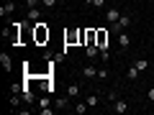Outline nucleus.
<instances>
[{"label":"nucleus","instance_id":"nucleus-3","mask_svg":"<svg viewBox=\"0 0 154 115\" xmlns=\"http://www.w3.org/2000/svg\"><path fill=\"white\" fill-rule=\"evenodd\" d=\"M128 23H131V18H128V16H121V18H118V23H113V31H116V33L126 31V28H128Z\"/></svg>","mask_w":154,"mask_h":115},{"label":"nucleus","instance_id":"nucleus-2","mask_svg":"<svg viewBox=\"0 0 154 115\" xmlns=\"http://www.w3.org/2000/svg\"><path fill=\"white\" fill-rule=\"evenodd\" d=\"M95 44L100 51H108V31L105 28H95Z\"/></svg>","mask_w":154,"mask_h":115},{"label":"nucleus","instance_id":"nucleus-17","mask_svg":"<svg viewBox=\"0 0 154 115\" xmlns=\"http://www.w3.org/2000/svg\"><path fill=\"white\" fill-rule=\"evenodd\" d=\"M0 61H3V66H5V72H11V56L3 54V56H0Z\"/></svg>","mask_w":154,"mask_h":115},{"label":"nucleus","instance_id":"nucleus-6","mask_svg":"<svg viewBox=\"0 0 154 115\" xmlns=\"http://www.w3.org/2000/svg\"><path fill=\"white\" fill-rule=\"evenodd\" d=\"M13 10H16V3H13V0H8V3H3V5H0V16H3V18L11 16Z\"/></svg>","mask_w":154,"mask_h":115},{"label":"nucleus","instance_id":"nucleus-14","mask_svg":"<svg viewBox=\"0 0 154 115\" xmlns=\"http://www.w3.org/2000/svg\"><path fill=\"white\" fill-rule=\"evenodd\" d=\"M80 95V84H69L67 87V97H77Z\"/></svg>","mask_w":154,"mask_h":115},{"label":"nucleus","instance_id":"nucleus-8","mask_svg":"<svg viewBox=\"0 0 154 115\" xmlns=\"http://www.w3.org/2000/svg\"><path fill=\"white\" fill-rule=\"evenodd\" d=\"M118 18H121V10H118V8H108V23L110 26L118 23Z\"/></svg>","mask_w":154,"mask_h":115},{"label":"nucleus","instance_id":"nucleus-16","mask_svg":"<svg viewBox=\"0 0 154 115\" xmlns=\"http://www.w3.org/2000/svg\"><path fill=\"white\" fill-rule=\"evenodd\" d=\"M88 108H90L88 102H77V105H75V108H72V110H75L77 115H82V113H85V110H88Z\"/></svg>","mask_w":154,"mask_h":115},{"label":"nucleus","instance_id":"nucleus-11","mask_svg":"<svg viewBox=\"0 0 154 115\" xmlns=\"http://www.w3.org/2000/svg\"><path fill=\"white\" fill-rule=\"evenodd\" d=\"M139 74H141V72H139V69H136L134 64H131V66L126 69V79H131V82H136V79H139Z\"/></svg>","mask_w":154,"mask_h":115},{"label":"nucleus","instance_id":"nucleus-12","mask_svg":"<svg viewBox=\"0 0 154 115\" xmlns=\"http://www.w3.org/2000/svg\"><path fill=\"white\" fill-rule=\"evenodd\" d=\"M134 66H136L139 72H146V69H149V59H144V56H139V59L134 61Z\"/></svg>","mask_w":154,"mask_h":115},{"label":"nucleus","instance_id":"nucleus-13","mask_svg":"<svg viewBox=\"0 0 154 115\" xmlns=\"http://www.w3.org/2000/svg\"><path fill=\"white\" fill-rule=\"evenodd\" d=\"M85 44H95V28H88L85 31Z\"/></svg>","mask_w":154,"mask_h":115},{"label":"nucleus","instance_id":"nucleus-25","mask_svg":"<svg viewBox=\"0 0 154 115\" xmlns=\"http://www.w3.org/2000/svg\"><path fill=\"white\" fill-rule=\"evenodd\" d=\"M3 3H8V0H3Z\"/></svg>","mask_w":154,"mask_h":115},{"label":"nucleus","instance_id":"nucleus-5","mask_svg":"<svg viewBox=\"0 0 154 115\" xmlns=\"http://www.w3.org/2000/svg\"><path fill=\"white\" fill-rule=\"evenodd\" d=\"M51 102H54V100H49V97H41V100H38V110H41L44 115H51Z\"/></svg>","mask_w":154,"mask_h":115},{"label":"nucleus","instance_id":"nucleus-23","mask_svg":"<svg viewBox=\"0 0 154 115\" xmlns=\"http://www.w3.org/2000/svg\"><path fill=\"white\" fill-rule=\"evenodd\" d=\"M93 5H95V8H103V5H105V0H93Z\"/></svg>","mask_w":154,"mask_h":115},{"label":"nucleus","instance_id":"nucleus-24","mask_svg":"<svg viewBox=\"0 0 154 115\" xmlns=\"http://www.w3.org/2000/svg\"><path fill=\"white\" fill-rule=\"evenodd\" d=\"M85 5H93V0H85Z\"/></svg>","mask_w":154,"mask_h":115},{"label":"nucleus","instance_id":"nucleus-10","mask_svg":"<svg viewBox=\"0 0 154 115\" xmlns=\"http://www.w3.org/2000/svg\"><path fill=\"white\" fill-rule=\"evenodd\" d=\"M82 74L88 77V79H93V77H98V66H95V64H88V66H82Z\"/></svg>","mask_w":154,"mask_h":115},{"label":"nucleus","instance_id":"nucleus-9","mask_svg":"<svg viewBox=\"0 0 154 115\" xmlns=\"http://www.w3.org/2000/svg\"><path fill=\"white\" fill-rule=\"evenodd\" d=\"M26 18H28V21H33V23H38V18H41V10H38V5H36V8H28Z\"/></svg>","mask_w":154,"mask_h":115},{"label":"nucleus","instance_id":"nucleus-15","mask_svg":"<svg viewBox=\"0 0 154 115\" xmlns=\"http://www.w3.org/2000/svg\"><path fill=\"white\" fill-rule=\"evenodd\" d=\"M85 102H88L90 108H98V102H100V97H98V95H88V100H85Z\"/></svg>","mask_w":154,"mask_h":115},{"label":"nucleus","instance_id":"nucleus-21","mask_svg":"<svg viewBox=\"0 0 154 115\" xmlns=\"http://www.w3.org/2000/svg\"><path fill=\"white\" fill-rule=\"evenodd\" d=\"M146 100H149V102H154V87H149V92H146Z\"/></svg>","mask_w":154,"mask_h":115},{"label":"nucleus","instance_id":"nucleus-19","mask_svg":"<svg viewBox=\"0 0 154 115\" xmlns=\"http://www.w3.org/2000/svg\"><path fill=\"white\" fill-rule=\"evenodd\" d=\"M98 79H108V69L105 66H98Z\"/></svg>","mask_w":154,"mask_h":115},{"label":"nucleus","instance_id":"nucleus-20","mask_svg":"<svg viewBox=\"0 0 154 115\" xmlns=\"http://www.w3.org/2000/svg\"><path fill=\"white\" fill-rule=\"evenodd\" d=\"M41 5H46V8H54V5H57V0H41Z\"/></svg>","mask_w":154,"mask_h":115},{"label":"nucleus","instance_id":"nucleus-22","mask_svg":"<svg viewBox=\"0 0 154 115\" xmlns=\"http://www.w3.org/2000/svg\"><path fill=\"white\" fill-rule=\"evenodd\" d=\"M38 3H41V0H26V5H28V8H36Z\"/></svg>","mask_w":154,"mask_h":115},{"label":"nucleus","instance_id":"nucleus-1","mask_svg":"<svg viewBox=\"0 0 154 115\" xmlns=\"http://www.w3.org/2000/svg\"><path fill=\"white\" fill-rule=\"evenodd\" d=\"M33 36H36V44H44V41H49V28H46V23L38 21L36 26H33Z\"/></svg>","mask_w":154,"mask_h":115},{"label":"nucleus","instance_id":"nucleus-4","mask_svg":"<svg viewBox=\"0 0 154 115\" xmlns=\"http://www.w3.org/2000/svg\"><path fill=\"white\" fill-rule=\"evenodd\" d=\"M110 110H113V113H118V115H123V113H128V102L118 97V100L113 102V108H110Z\"/></svg>","mask_w":154,"mask_h":115},{"label":"nucleus","instance_id":"nucleus-18","mask_svg":"<svg viewBox=\"0 0 154 115\" xmlns=\"http://www.w3.org/2000/svg\"><path fill=\"white\" fill-rule=\"evenodd\" d=\"M54 105L57 108H69V105H67V97H54Z\"/></svg>","mask_w":154,"mask_h":115},{"label":"nucleus","instance_id":"nucleus-7","mask_svg":"<svg viewBox=\"0 0 154 115\" xmlns=\"http://www.w3.org/2000/svg\"><path fill=\"white\" fill-rule=\"evenodd\" d=\"M118 46H121V49H128V46H131V38H128V33H126V31L118 33Z\"/></svg>","mask_w":154,"mask_h":115}]
</instances>
